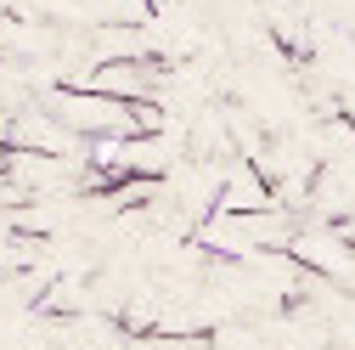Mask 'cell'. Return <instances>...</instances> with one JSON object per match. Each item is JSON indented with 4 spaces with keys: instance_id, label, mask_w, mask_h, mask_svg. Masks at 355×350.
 <instances>
[{
    "instance_id": "1",
    "label": "cell",
    "mask_w": 355,
    "mask_h": 350,
    "mask_svg": "<svg viewBox=\"0 0 355 350\" xmlns=\"http://www.w3.org/2000/svg\"><path fill=\"white\" fill-rule=\"evenodd\" d=\"M57 119L73 130V136H91V142H124V136H141V119H136V102L124 97H107V91H57Z\"/></svg>"
}]
</instances>
